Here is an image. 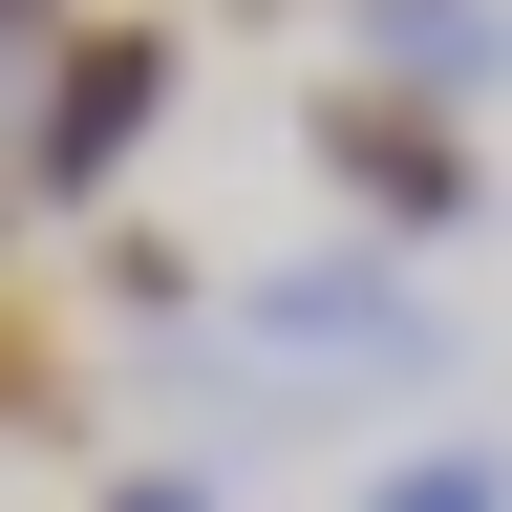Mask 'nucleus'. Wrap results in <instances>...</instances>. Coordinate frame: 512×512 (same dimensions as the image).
Returning a JSON list of instances; mask_svg holds the SVG:
<instances>
[{"instance_id":"1","label":"nucleus","mask_w":512,"mask_h":512,"mask_svg":"<svg viewBox=\"0 0 512 512\" xmlns=\"http://www.w3.org/2000/svg\"><path fill=\"white\" fill-rule=\"evenodd\" d=\"M192 107V43L171 22H64L22 128H0V171H22V214H86V192H128V150Z\"/></svg>"},{"instance_id":"2","label":"nucleus","mask_w":512,"mask_h":512,"mask_svg":"<svg viewBox=\"0 0 512 512\" xmlns=\"http://www.w3.org/2000/svg\"><path fill=\"white\" fill-rule=\"evenodd\" d=\"M299 150H320V192H342V214L363 235H470V128H448V107H406V86H363V64H320V86H299Z\"/></svg>"},{"instance_id":"3","label":"nucleus","mask_w":512,"mask_h":512,"mask_svg":"<svg viewBox=\"0 0 512 512\" xmlns=\"http://www.w3.org/2000/svg\"><path fill=\"white\" fill-rule=\"evenodd\" d=\"M235 363H256V384H299V363H363V384H427L448 342H427V299L384 278V256H278V278L235 299Z\"/></svg>"},{"instance_id":"4","label":"nucleus","mask_w":512,"mask_h":512,"mask_svg":"<svg viewBox=\"0 0 512 512\" xmlns=\"http://www.w3.org/2000/svg\"><path fill=\"white\" fill-rule=\"evenodd\" d=\"M512 64V22L491 0H363V86H406V107H448L470 128V86Z\"/></svg>"},{"instance_id":"5","label":"nucleus","mask_w":512,"mask_h":512,"mask_svg":"<svg viewBox=\"0 0 512 512\" xmlns=\"http://www.w3.org/2000/svg\"><path fill=\"white\" fill-rule=\"evenodd\" d=\"M363 512H512V448L448 427V448H406V470H363Z\"/></svg>"},{"instance_id":"6","label":"nucleus","mask_w":512,"mask_h":512,"mask_svg":"<svg viewBox=\"0 0 512 512\" xmlns=\"http://www.w3.org/2000/svg\"><path fill=\"white\" fill-rule=\"evenodd\" d=\"M64 406H86V384H64V342H43L22 299H0V427H64Z\"/></svg>"},{"instance_id":"7","label":"nucleus","mask_w":512,"mask_h":512,"mask_svg":"<svg viewBox=\"0 0 512 512\" xmlns=\"http://www.w3.org/2000/svg\"><path fill=\"white\" fill-rule=\"evenodd\" d=\"M86 22V0H0V128H22V86H43V43Z\"/></svg>"},{"instance_id":"8","label":"nucleus","mask_w":512,"mask_h":512,"mask_svg":"<svg viewBox=\"0 0 512 512\" xmlns=\"http://www.w3.org/2000/svg\"><path fill=\"white\" fill-rule=\"evenodd\" d=\"M86 512H214V470H107Z\"/></svg>"},{"instance_id":"9","label":"nucleus","mask_w":512,"mask_h":512,"mask_svg":"<svg viewBox=\"0 0 512 512\" xmlns=\"http://www.w3.org/2000/svg\"><path fill=\"white\" fill-rule=\"evenodd\" d=\"M0 256H22V171H0Z\"/></svg>"}]
</instances>
